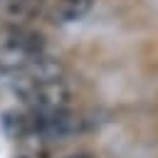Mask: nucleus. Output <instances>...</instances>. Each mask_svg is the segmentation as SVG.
Wrapping results in <instances>:
<instances>
[{
	"label": "nucleus",
	"mask_w": 158,
	"mask_h": 158,
	"mask_svg": "<svg viewBox=\"0 0 158 158\" xmlns=\"http://www.w3.org/2000/svg\"><path fill=\"white\" fill-rule=\"evenodd\" d=\"M96 0H54L52 5V22H59V25H72V22H79L84 20L91 7H94Z\"/></svg>",
	"instance_id": "6"
},
{
	"label": "nucleus",
	"mask_w": 158,
	"mask_h": 158,
	"mask_svg": "<svg viewBox=\"0 0 158 158\" xmlns=\"http://www.w3.org/2000/svg\"><path fill=\"white\" fill-rule=\"evenodd\" d=\"M27 104L32 106L35 114H57L67 111L72 101V91L64 79L57 81H42V84H30L25 91Z\"/></svg>",
	"instance_id": "2"
},
{
	"label": "nucleus",
	"mask_w": 158,
	"mask_h": 158,
	"mask_svg": "<svg viewBox=\"0 0 158 158\" xmlns=\"http://www.w3.org/2000/svg\"><path fill=\"white\" fill-rule=\"evenodd\" d=\"M44 12V0H0V20L7 25L25 27Z\"/></svg>",
	"instance_id": "4"
},
{
	"label": "nucleus",
	"mask_w": 158,
	"mask_h": 158,
	"mask_svg": "<svg viewBox=\"0 0 158 158\" xmlns=\"http://www.w3.org/2000/svg\"><path fill=\"white\" fill-rule=\"evenodd\" d=\"M22 77L27 79V84H42V81H57V79H64V64L57 59V57H47V54H40L25 72Z\"/></svg>",
	"instance_id": "5"
},
{
	"label": "nucleus",
	"mask_w": 158,
	"mask_h": 158,
	"mask_svg": "<svg viewBox=\"0 0 158 158\" xmlns=\"http://www.w3.org/2000/svg\"><path fill=\"white\" fill-rule=\"evenodd\" d=\"M40 54H44V37L40 32L17 27L0 42V74H22Z\"/></svg>",
	"instance_id": "1"
},
{
	"label": "nucleus",
	"mask_w": 158,
	"mask_h": 158,
	"mask_svg": "<svg viewBox=\"0 0 158 158\" xmlns=\"http://www.w3.org/2000/svg\"><path fill=\"white\" fill-rule=\"evenodd\" d=\"M84 118L79 114L67 111H57V114H35L32 111V133H40L42 138H52V141H64L72 136H79L84 131Z\"/></svg>",
	"instance_id": "3"
},
{
	"label": "nucleus",
	"mask_w": 158,
	"mask_h": 158,
	"mask_svg": "<svg viewBox=\"0 0 158 158\" xmlns=\"http://www.w3.org/2000/svg\"><path fill=\"white\" fill-rule=\"evenodd\" d=\"M69 158H79V153H77V156H69ZM84 158H96V156H94V153H86Z\"/></svg>",
	"instance_id": "7"
}]
</instances>
